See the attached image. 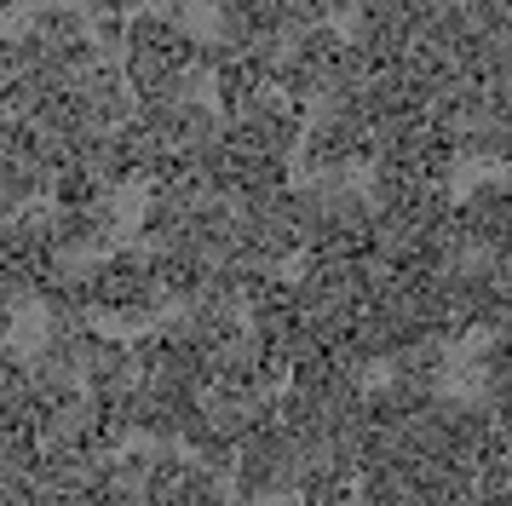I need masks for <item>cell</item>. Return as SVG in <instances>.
Masks as SVG:
<instances>
[{
  "label": "cell",
  "instance_id": "cell-1",
  "mask_svg": "<svg viewBox=\"0 0 512 506\" xmlns=\"http://www.w3.org/2000/svg\"><path fill=\"white\" fill-rule=\"evenodd\" d=\"M185 23H190L185 6H150V12H133L127 58H133V64H156V69H190L196 35H190Z\"/></svg>",
  "mask_w": 512,
  "mask_h": 506
},
{
  "label": "cell",
  "instance_id": "cell-2",
  "mask_svg": "<svg viewBox=\"0 0 512 506\" xmlns=\"http://www.w3.org/2000/svg\"><path fill=\"white\" fill-rule=\"evenodd\" d=\"M351 23V46H363L380 69H392L409 58V46H415V6H351L340 12Z\"/></svg>",
  "mask_w": 512,
  "mask_h": 506
},
{
  "label": "cell",
  "instance_id": "cell-3",
  "mask_svg": "<svg viewBox=\"0 0 512 506\" xmlns=\"http://www.w3.org/2000/svg\"><path fill=\"white\" fill-rule=\"evenodd\" d=\"M93 6H29L24 12V29H35L47 46H64V41H81L93 35Z\"/></svg>",
  "mask_w": 512,
  "mask_h": 506
},
{
  "label": "cell",
  "instance_id": "cell-4",
  "mask_svg": "<svg viewBox=\"0 0 512 506\" xmlns=\"http://www.w3.org/2000/svg\"><path fill=\"white\" fill-rule=\"evenodd\" d=\"M104 202H116V196H110L87 167H64V173L52 179V207H58V213H93V207H104Z\"/></svg>",
  "mask_w": 512,
  "mask_h": 506
},
{
  "label": "cell",
  "instance_id": "cell-5",
  "mask_svg": "<svg viewBox=\"0 0 512 506\" xmlns=\"http://www.w3.org/2000/svg\"><path fill=\"white\" fill-rule=\"evenodd\" d=\"M305 506H357V483L334 478L328 466H300V489H294Z\"/></svg>",
  "mask_w": 512,
  "mask_h": 506
},
{
  "label": "cell",
  "instance_id": "cell-6",
  "mask_svg": "<svg viewBox=\"0 0 512 506\" xmlns=\"http://www.w3.org/2000/svg\"><path fill=\"white\" fill-rule=\"evenodd\" d=\"M190 460H196V466H202V472H208V478H236V443L225 432H213V420H208V432L196 437V443H190Z\"/></svg>",
  "mask_w": 512,
  "mask_h": 506
},
{
  "label": "cell",
  "instance_id": "cell-7",
  "mask_svg": "<svg viewBox=\"0 0 512 506\" xmlns=\"http://www.w3.org/2000/svg\"><path fill=\"white\" fill-rule=\"evenodd\" d=\"M127 35H133V18H127L121 6H93V41H98V52H104L110 64L127 52Z\"/></svg>",
  "mask_w": 512,
  "mask_h": 506
}]
</instances>
